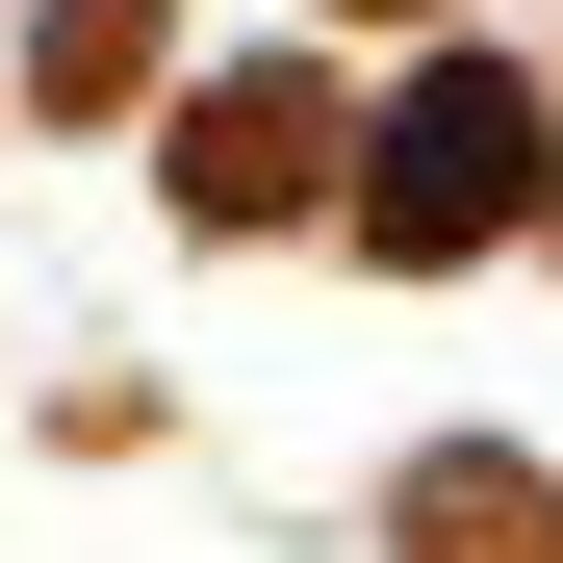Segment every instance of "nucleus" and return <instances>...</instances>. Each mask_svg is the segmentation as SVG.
Returning a JSON list of instances; mask_svg holds the SVG:
<instances>
[{"instance_id": "obj_1", "label": "nucleus", "mask_w": 563, "mask_h": 563, "mask_svg": "<svg viewBox=\"0 0 563 563\" xmlns=\"http://www.w3.org/2000/svg\"><path fill=\"white\" fill-rule=\"evenodd\" d=\"M512 206H538V103H512L487 52L410 77V103H385V179H358V231H385V256H487Z\"/></svg>"}, {"instance_id": "obj_2", "label": "nucleus", "mask_w": 563, "mask_h": 563, "mask_svg": "<svg viewBox=\"0 0 563 563\" xmlns=\"http://www.w3.org/2000/svg\"><path fill=\"white\" fill-rule=\"evenodd\" d=\"M308 154H333V103H308V77H231V103L179 129V206H206V231H256V206H308Z\"/></svg>"}]
</instances>
